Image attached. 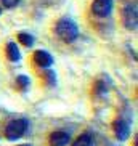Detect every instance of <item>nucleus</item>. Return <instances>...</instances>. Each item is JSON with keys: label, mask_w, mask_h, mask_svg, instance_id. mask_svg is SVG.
Returning a JSON list of instances; mask_svg holds the SVG:
<instances>
[{"label": "nucleus", "mask_w": 138, "mask_h": 146, "mask_svg": "<svg viewBox=\"0 0 138 146\" xmlns=\"http://www.w3.org/2000/svg\"><path fill=\"white\" fill-rule=\"evenodd\" d=\"M69 141H71V137L66 132H53L50 135V145L52 146H66Z\"/></svg>", "instance_id": "7"}, {"label": "nucleus", "mask_w": 138, "mask_h": 146, "mask_svg": "<svg viewBox=\"0 0 138 146\" xmlns=\"http://www.w3.org/2000/svg\"><path fill=\"white\" fill-rule=\"evenodd\" d=\"M122 19H124V26L130 31L137 29L138 24V11H137V5H125L124 11H122Z\"/></svg>", "instance_id": "3"}, {"label": "nucleus", "mask_w": 138, "mask_h": 146, "mask_svg": "<svg viewBox=\"0 0 138 146\" xmlns=\"http://www.w3.org/2000/svg\"><path fill=\"white\" fill-rule=\"evenodd\" d=\"M34 61H35V64H39L40 68H48V66L53 64L52 55L47 52H43V50H37L34 53Z\"/></svg>", "instance_id": "6"}, {"label": "nucleus", "mask_w": 138, "mask_h": 146, "mask_svg": "<svg viewBox=\"0 0 138 146\" xmlns=\"http://www.w3.org/2000/svg\"><path fill=\"white\" fill-rule=\"evenodd\" d=\"M16 84L19 85V88L21 90H26L27 87H29V77H26V76H18L16 77Z\"/></svg>", "instance_id": "11"}, {"label": "nucleus", "mask_w": 138, "mask_h": 146, "mask_svg": "<svg viewBox=\"0 0 138 146\" xmlns=\"http://www.w3.org/2000/svg\"><path fill=\"white\" fill-rule=\"evenodd\" d=\"M47 79H48V84H50V85H55L56 77H55V72H53V71H47Z\"/></svg>", "instance_id": "13"}, {"label": "nucleus", "mask_w": 138, "mask_h": 146, "mask_svg": "<svg viewBox=\"0 0 138 146\" xmlns=\"http://www.w3.org/2000/svg\"><path fill=\"white\" fill-rule=\"evenodd\" d=\"M55 31H56V35L66 43L74 42L79 35V29H77V26H76V23H74L72 19H69V18L60 19V21L56 23Z\"/></svg>", "instance_id": "1"}, {"label": "nucleus", "mask_w": 138, "mask_h": 146, "mask_svg": "<svg viewBox=\"0 0 138 146\" xmlns=\"http://www.w3.org/2000/svg\"><path fill=\"white\" fill-rule=\"evenodd\" d=\"M112 10V0H95L92 5V11L100 18H104L111 13Z\"/></svg>", "instance_id": "4"}, {"label": "nucleus", "mask_w": 138, "mask_h": 146, "mask_svg": "<svg viewBox=\"0 0 138 146\" xmlns=\"http://www.w3.org/2000/svg\"><path fill=\"white\" fill-rule=\"evenodd\" d=\"M114 132H116V137L121 140V141H125L130 135V127L125 120L119 119L114 122Z\"/></svg>", "instance_id": "5"}, {"label": "nucleus", "mask_w": 138, "mask_h": 146, "mask_svg": "<svg viewBox=\"0 0 138 146\" xmlns=\"http://www.w3.org/2000/svg\"><path fill=\"white\" fill-rule=\"evenodd\" d=\"M19 146H31V145H19Z\"/></svg>", "instance_id": "15"}, {"label": "nucleus", "mask_w": 138, "mask_h": 146, "mask_svg": "<svg viewBox=\"0 0 138 146\" xmlns=\"http://www.w3.org/2000/svg\"><path fill=\"white\" fill-rule=\"evenodd\" d=\"M0 2H2V5L5 8H13V7H16L19 3V0H0Z\"/></svg>", "instance_id": "12"}, {"label": "nucleus", "mask_w": 138, "mask_h": 146, "mask_svg": "<svg viewBox=\"0 0 138 146\" xmlns=\"http://www.w3.org/2000/svg\"><path fill=\"white\" fill-rule=\"evenodd\" d=\"M103 92H106V87H104L101 82H98V84H96V93H103Z\"/></svg>", "instance_id": "14"}, {"label": "nucleus", "mask_w": 138, "mask_h": 146, "mask_svg": "<svg viewBox=\"0 0 138 146\" xmlns=\"http://www.w3.org/2000/svg\"><path fill=\"white\" fill-rule=\"evenodd\" d=\"M7 56H8V60L13 61V63L21 60V53H19V48L16 47V43L10 42L8 45H7Z\"/></svg>", "instance_id": "8"}, {"label": "nucleus", "mask_w": 138, "mask_h": 146, "mask_svg": "<svg viewBox=\"0 0 138 146\" xmlns=\"http://www.w3.org/2000/svg\"><path fill=\"white\" fill-rule=\"evenodd\" d=\"M18 40H19L24 47H32V45H34V37L31 34H26V32H19V34H18Z\"/></svg>", "instance_id": "10"}, {"label": "nucleus", "mask_w": 138, "mask_h": 146, "mask_svg": "<svg viewBox=\"0 0 138 146\" xmlns=\"http://www.w3.org/2000/svg\"><path fill=\"white\" fill-rule=\"evenodd\" d=\"M92 146H93V145H92Z\"/></svg>", "instance_id": "17"}, {"label": "nucleus", "mask_w": 138, "mask_h": 146, "mask_svg": "<svg viewBox=\"0 0 138 146\" xmlns=\"http://www.w3.org/2000/svg\"><path fill=\"white\" fill-rule=\"evenodd\" d=\"M0 13H2V10H0Z\"/></svg>", "instance_id": "16"}, {"label": "nucleus", "mask_w": 138, "mask_h": 146, "mask_svg": "<svg viewBox=\"0 0 138 146\" xmlns=\"http://www.w3.org/2000/svg\"><path fill=\"white\" fill-rule=\"evenodd\" d=\"M92 135L90 133H84V135H80V137L74 141L72 146H92Z\"/></svg>", "instance_id": "9"}, {"label": "nucleus", "mask_w": 138, "mask_h": 146, "mask_svg": "<svg viewBox=\"0 0 138 146\" xmlns=\"http://www.w3.org/2000/svg\"><path fill=\"white\" fill-rule=\"evenodd\" d=\"M27 129V122L24 119H16V120H11L8 125H7V129H5V135L8 140H18V138H21L24 135Z\"/></svg>", "instance_id": "2"}]
</instances>
